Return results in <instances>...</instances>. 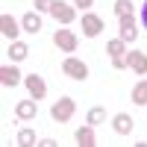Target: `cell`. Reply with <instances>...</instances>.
<instances>
[{"label": "cell", "instance_id": "cell-1", "mask_svg": "<svg viewBox=\"0 0 147 147\" xmlns=\"http://www.w3.org/2000/svg\"><path fill=\"white\" fill-rule=\"evenodd\" d=\"M74 112H77V103H74L71 97H59V100L53 103V109H50V118L59 121V124H65V121L74 118Z\"/></svg>", "mask_w": 147, "mask_h": 147}, {"label": "cell", "instance_id": "cell-2", "mask_svg": "<svg viewBox=\"0 0 147 147\" xmlns=\"http://www.w3.org/2000/svg\"><path fill=\"white\" fill-rule=\"evenodd\" d=\"M103 30H106V24H103L100 15H94V12H85L82 15V35L85 38H97Z\"/></svg>", "mask_w": 147, "mask_h": 147}, {"label": "cell", "instance_id": "cell-3", "mask_svg": "<svg viewBox=\"0 0 147 147\" xmlns=\"http://www.w3.org/2000/svg\"><path fill=\"white\" fill-rule=\"evenodd\" d=\"M62 71H65V77L80 80V82L88 77V65H85V62H80V59H74V56H68L65 62H62Z\"/></svg>", "mask_w": 147, "mask_h": 147}, {"label": "cell", "instance_id": "cell-4", "mask_svg": "<svg viewBox=\"0 0 147 147\" xmlns=\"http://www.w3.org/2000/svg\"><path fill=\"white\" fill-rule=\"evenodd\" d=\"M53 44L62 53H74L77 50V35H74L71 30H59V32H53Z\"/></svg>", "mask_w": 147, "mask_h": 147}, {"label": "cell", "instance_id": "cell-5", "mask_svg": "<svg viewBox=\"0 0 147 147\" xmlns=\"http://www.w3.org/2000/svg\"><path fill=\"white\" fill-rule=\"evenodd\" d=\"M24 85H27V91H30L32 100H41V97H47V85H44V80L38 77V74H30V77L24 80Z\"/></svg>", "mask_w": 147, "mask_h": 147}, {"label": "cell", "instance_id": "cell-6", "mask_svg": "<svg viewBox=\"0 0 147 147\" xmlns=\"http://www.w3.org/2000/svg\"><path fill=\"white\" fill-rule=\"evenodd\" d=\"M21 30H24V27H21V24H18L15 18H12V15H6V12H3V15H0V32H3L6 38L18 41V32H21Z\"/></svg>", "mask_w": 147, "mask_h": 147}, {"label": "cell", "instance_id": "cell-7", "mask_svg": "<svg viewBox=\"0 0 147 147\" xmlns=\"http://www.w3.org/2000/svg\"><path fill=\"white\" fill-rule=\"evenodd\" d=\"M127 68L144 77V74H147V53H141V50H129V53H127Z\"/></svg>", "mask_w": 147, "mask_h": 147}, {"label": "cell", "instance_id": "cell-8", "mask_svg": "<svg viewBox=\"0 0 147 147\" xmlns=\"http://www.w3.org/2000/svg\"><path fill=\"white\" fill-rule=\"evenodd\" d=\"M132 127H136V121H132V115H127V112H118L112 118V129L118 132V136H129Z\"/></svg>", "mask_w": 147, "mask_h": 147}, {"label": "cell", "instance_id": "cell-9", "mask_svg": "<svg viewBox=\"0 0 147 147\" xmlns=\"http://www.w3.org/2000/svg\"><path fill=\"white\" fill-rule=\"evenodd\" d=\"M50 15L59 21V24H71L74 21V15H77V12H74V6H68V3H62V0H56L53 3V9H50Z\"/></svg>", "mask_w": 147, "mask_h": 147}, {"label": "cell", "instance_id": "cell-10", "mask_svg": "<svg viewBox=\"0 0 147 147\" xmlns=\"http://www.w3.org/2000/svg\"><path fill=\"white\" fill-rule=\"evenodd\" d=\"M0 82H3L6 88H15V85L21 82V71L15 65H3L0 68Z\"/></svg>", "mask_w": 147, "mask_h": 147}, {"label": "cell", "instance_id": "cell-11", "mask_svg": "<svg viewBox=\"0 0 147 147\" xmlns=\"http://www.w3.org/2000/svg\"><path fill=\"white\" fill-rule=\"evenodd\" d=\"M136 35H138V30H136V18H132V15H124V18H121V38L129 44V41H136Z\"/></svg>", "mask_w": 147, "mask_h": 147}, {"label": "cell", "instance_id": "cell-12", "mask_svg": "<svg viewBox=\"0 0 147 147\" xmlns=\"http://www.w3.org/2000/svg\"><path fill=\"white\" fill-rule=\"evenodd\" d=\"M21 27H24V32L38 35V32H41V18H38V12H27V15L21 18Z\"/></svg>", "mask_w": 147, "mask_h": 147}, {"label": "cell", "instance_id": "cell-13", "mask_svg": "<svg viewBox=\"0 0 147 147\" xmlns=\"http://www.w3.org/2000/svg\"><path fill=\"white\" fill-rule=\"evenodd\" d=\"M15 115L18 118H35V115H38V106H35V100H21L18 106H15Z\"/></svg>", "mask_w": 147, "mask_h": 147}, {"label": "cell", "instance_id": "cell-14", "mask_svg": "<svg viewBox=\"0 0 147 147\" xmlns=\"http://www.w3.org/2000/svg\"><path fill=\"white\" fill-rule=\"evenodd\" d=\"M77 144H80V147H94V144H97V138H94V127H82V129H77Z\"/></svg>", "mask_w": 147, "mask_h": 147}, {"label": "cell", "instance_id": "cell-15", "mask_svg": "<svg viewBox=\"0 0 147 147\" xmlns=\"http://www.w3.org/2000/svg\"><path fill=\"white\" fill-rule=\"evenodd\" d=\"M85 121H88V127H100L103 121H106V109L103 106H91L88 115H85Z\"/></svg>", "mask_w": 147, "mask_h": 147}, {"label": "cell", "instance_id": "cell-16", "mask_svg": "<svg viewBox=\"0 0 147 147\" xmlns=\"http://www.w3.org/2000/svg\"><path fill=\"white\" fill-rule=\"evenodd\" d=\"M129 97H132V103H136V106H147V80H141L136 88H132Z\"/></svg>", "mask_w": 147, "mask_h": 147}, {"label": "cell", "instance_id": "cell-17", "mask_svg": "<svg viewBox=\"0 0 147 147\" xmlns=\"http://www.w3.org/2000/svg\"><path fill=\"white\" fill-rule=\"evenodd\" d=\"M27 44H24V41H12V47H9V59H12V62H24V59H27Z\"/></svg>", "mask_w": 147, "mask_h": 147}, {"label": "cell", "instance_id": "cell-18", "mask_svg": "<svg viewBox=\"0 0 147 147\" xmlns=\"http://www.w3.org/2000/svg\"><path fill=\"white\" fill-rule=\"evenodd\" d=\"M18 144H21V147H32V144H38V138H35L32 129H21V132H18Z\"/></svg>", "mask_w": 147, "mask_h": 147}, {"label": "cell", "instance_id": "cell-19", "mask_svg": "<svg viewBox=\"0 0 147 147\" xmlns=\"http://www.w3.org/2000/svg\"><path fill=\"white\" fill-rule=\"evenodd\" d=\"M106 50H109V56H124V38H112V41H109L106 44Z\"/></svg>", "mask_w": 147, "mask_h": 147}, {"label": "cell", "instance_id": "cell-20", "mask_svg": "<svg viewBox=\"0 0 147 147\" xmlns=\"http://www.w3.org/2000/svg\"><path fill=\"white\" fill-rule=\"evenodd\" d=\"M115 15H118V18L132 15V3H129V0H115Z\"/></svg>", "mask_w": 147, "mask_h": 147}, {"label": "cell", "instance_id": "cell-21", "mask_svg": "<svg viewBox=\"0 0 147 147\" xmlns=\"http://www.w3.org/2000/svg\"><path fill=\"white\" fill-rule=\"evenodd\" d=\"M32 3H35V12H50L56 0H32Z\"/></svg>", "mask_w": 147, "mask_h": 147}, {"label": "cell", "instance_id": "cell-22", "mask_svg": "<svg viewBox=\"0 0 147 147\" xmlns=\"http://www.w3.org/2000/svg\"><path fill=\"white\" fill-rule=\"evenodd\" d=\"M112 68H115V71H124V68H127V59H124V56H115V59H112Z\"/></svg>", "mask_w": 147, "mask_h": 147}, {"label": "cell", "instance_id": "cell-23", "mask_svg": "<svg viewBox=\"0 0 147 147\" xmlns=\"http://www.w3.org/2000/svg\"><path fill=\"white\" fill-rule=\"evenodd\" d=\"M91 3H94V0H77V9H82V12H88V9H91Z\"/></svg>", "mask_w": 147, "mask_h": 147}, {"label": "cell", "instance_id": "cell-24", "mask_svg": "<svg viewBox=\"0 0 147 147\" xmlns=\"http://www.w3.org/2000/svg\"><path fill=\"white\" fill-rule=\"evenodd\" d=\"M141 24L147 27V3H144V9H141Z\"/></svg>", "mask_w": 147, "mask_h": 147}]
</instances>
